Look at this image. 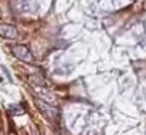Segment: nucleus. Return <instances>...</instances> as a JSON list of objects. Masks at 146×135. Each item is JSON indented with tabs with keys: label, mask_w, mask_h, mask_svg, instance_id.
Masks as SVG:
<instances>
[{
	"label": "nucleus",
	"mask_w": 146,
	"mask_h": 135,
	"mask_svg": "<svg viewBox=\"0 0 146 135\" xmlns=\"http://www.w3.org/2000/svg\"><path fill=\"white\" fill-rule=\"evenodd\" d=\"M145 10H146V0H145Z\"/></svg>",
	"instance_id": "obj_3"
},
{
	"label": "nucleus",
	"mask_w": 146,
	"mask_h": 135,
	"mask_svg": "<svg viewBox=\"0 0 146 135\" xmlns=\"http://www.w3.org/2000/svg\"><path fill=\"white\" fill-rule=\"evenodd\" d=\"M0 36L4 39H9V40H14L19 37V31L14 26L3 23V24H0Z\"/></svg>",
	"instance_id": "obj_2"
},
{
	"label": "nucleus",
	"mask_w": 146,
	"mask_h": 135,
	"mask_svg": "<svg viewBox=\"0 0 146 135\" xmlns=\"http://www.w3.org/2000/svg\"><path fill=\"white\" fill-rule=\"evenodd\" d=\"M11 51H13V54H14L17 58H20V60H23V61H26V63H33V61H34V57H33L30 48L26 47V45L16 44L11 47Z\"/></svg>",
	"instance_id": "obj_1"
}]
</instances>
